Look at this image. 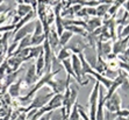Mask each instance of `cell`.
I'll list each match as a JSON object with an SVG mask.
<instances>
[{"mask_svg":"<svg viewBox=\"0 0 129 120\" xmlns=\"http://www.w3.org/2000/svg\"><path fill=\"white\" fill-rule=\"evenodd\" d=\"M78 111H79V115H80L81 120H91V118H90V115L87 114V112H85V108L81 105H79V104H78Z\"/></svg>","mask_w":129,"mask_h":120,"instance_id":"cell-23","label":"cell"},{"mask_svg":"<svg viewBox=\"0 0 129 120\" xmlns=\"http://www.w3.org/2000/svg\"><path fill=\"white\" fill-rule=\"evenodd\" d=\"M60 64L63 66V69L66 71V75L71 76V77H73L76 79V75H75V72H73V69H72L71 60H70V58H66V60L60 61Z\"/></svg>","mask_w":129,"mask_h":120,"instance_id":"cell-16","label":"cell"},{"mask_svg":"<svg viewBox=\"0 0 129 120\" xmlns=\"http://www.w3.org/2000/svg\"><path fill=\"white\" fill-rule=\"evenodd\" d=\"M45 39H47L45 34H41V35H39V36L31 35V45H41L44 42Z\"/></svg>","mask_w":129,"mask_h":120,"instance_id":"cell-21","label":"cell"},{"mask_svg":"<svg viewBox=\"0 0 129 120\" xmlns=\"http://www.w3.org/2000/svg\"><path fill=\"white\" fill-rule=\"evenodd\" d=\"M107 56V60L109 61V60H115V58H117V55H115L114 53H109L108 55H106Z\"/></svg>","mask_w":129,"mask_h":120,"instance_id":"cell-30","label":"cell"},{"mask_svg":"<svg viewBox=\"0 0 129 120\" xmlns=\"http://www.w3.org/2000/svg\"><path fill=\"white\" fill-rule=\"evenodd\" d=\"M27 120H30V119H27Z\"/></svg>","mask_w":129,"mask_h":120,"instance_id":"cell-40","label":"cell"},{"mask_svg":"<svg viewBox=\"0 0 129 120\" xmlns=\"http://www.w3.org/2000/svg\"><path fill=\"white\" fill-rule=\"evenodd\" d=\"M71 64H72V69H73V72L76 75V81L78 82L79 84L81 83V81L84 79L85 77H83V71H81V62H80V58L77 54H72L71 57Z\"/></svg>","mask_w":129,"mask_h":120,"instance_id":"cell-2","label":"cell"},{"mask_svg":"<svg viewBox=\"0 0 129 120\" xmlns=\"http://www.w3.org/2000/svg\"><path fill=\"white\" fill-rule=\"evenodd\" d=\"M47 105L54 111V110H57L63 106V93H55L54 96L50 98V100L48 102Z\"/></svg>","mask_w":129,"mask_h":120,"instance_id":"cell-6","label":"cell"},{"mask_svg":"<svg viewBox=\"0 0 129 120\" xmlns=\"http://www.w3.org/2000/svg\"><path fill=\"white\" fill-rule=\"evenodd\" d=\"M21 71H22V68H20V69L15 70V71L11 72V74H7V75L5 76V78L3 79V84H4V87H5L6 90L8 89L9 85L13 84V83L18 79L19 74H21Z\"/></svg>","mask_w":129,"mask_h":120,"instance_id":"cell-7","label":"cell"},{"mask_svg":"<svg viewBox=\"0 0 129 120\" xmlns=\"http://www.w3.org/2000/svg\"><path fill=\"white\" fill-rule=\"evenodd\" d=\"M122 105V100H121L119 93L114 92L108 99H106L105 102V107L107 108V111L112 112V113H115L121 108Z\"/></svg>","mask_w":129,"mask_h":120,"instance_id":"cell-1","label":"cell"},{"mask_svg":"<svg viewBox=\"0 0 129 120\" xmlns=\"http://www.w3.org/2000/svg\"><path fill=\"white\" fill-rule=\"evenodd\" d=\"M123 55H124V56H126L127 58H128V60H129V45H128V47H127V48H126V50H124V53H123Z\"/></svg>","mask_w":129,"mask_h":120,"instance_id":"cell-33","label":"cell"},{"mask_svg":"<svg viewBox=\"0 0 129 120\" xmlns=\"http://www.w3.org/2000/svg\"><path fill=\"white\" fill-rule=\"evenodd\" d=\"M71 55H72L71 50H69L66 47H62V48L59 49V51H58L57 60L60 62V61L66 60V58H70V57H71Z\"/></svg>","mask_w":129,"mask_h":120,"instance_id":"cell-18","label":"cell"},{"mask_svg":"<svg viewBox=\"0 0 129 120\" xmlns=\"http://www.w3.org/2000/svg\"><path fill=\"white\" fill-rule=\"evenodd\" d=\"M62 120H68V118H62Z\"/></svg>","mask_w":129,"mask_h":120,"instance_id":"cell-38","label":"cell"},{"mask_svg":"<svg viewBox=\"0 0 129 120\" xmlns=\"http://www.w3.org/2000/svg\"><path fill=\"white\" fill-rule=\"evenodd\" d=\"M72 36H73V33H71L70 30H64L63 33L59 35V47L62 48V47H65L68 43L71 41Z\"/></svg>","mask_w":129,"mask_h":120,"instance_id":"cell-15","label":"cell"},{"mask_svg":"<svg viewBox=\"0 0 129 120\" xmlns=\"http://www.w3.org/2000/svg\"><path fill=\"white\" fill-rule=\"evenodd\" d=\"M86 12H87V15H96V8L88 7V8H86Z\"/></svg>","mask_w":129,"mask_h":120,"instance_id":"cell-27","label":"cell"},{"mask_svg":"<svg viewBox=\"0 0 129 120\" xmlns=\"http://www.w3.org/2000/svg\"><path fill=\"white\" fill-rule=\"evenodd\" d=\"M42 53H43V47L42 45H33V47H30L29 60H31V58H37Z\"/></svg>","mask_w":129,"mask_h":120,"instance_id":"cell-17","label":"cell"},{"mask_svg":"<svg viewBox=\"0 0 129 120\" xmlns=\"http://www.w3.org/2000/svg\"><path fill=\"white\" fill-rule=\"evenodd\" d=\"M109 6L111 5H108V4H99L98 5V7H96V15L99 16V18H101V16H104V15L107 14L108 12V8H109Z\"/></svg>","mask_w":129,"mask_h":120,"instance_id":"cell-20","label":"cell"},{"mask_svg":"<svg viewBox=\"0 0 129 120\" xmlns=\"http://www.w3.org/2000/svg\"><path fill=\"white\" fill-rule=\"evenodd\" d=\"M128 43H129V36L115 40L113 45H112V53H114L115 55L123 54L126 48L128 47Z\"/></svg>","mask_w":129,"mask_h":120,"instance_id":"cell-3","label":"cell"},{"mask_svg":"<svg viewBox=\"0 0 129 120\" xmlns=\"http://www.w3.org/2000/svg\"><path fill=\"white\" fill-rule=\"evenodd\" d=\"M0 120H3V117H0Z\"/></svg>","mask_w":129,"mask_h":120,"instance_id":"cell-39","label":"cell"},{"mask_svg":"<svg viewBox=\"0 0 129 120\" xmlns=\"http://www.w3.org/2000/svg\"><path fill=\"white\" fill-rule=\"evenodd\" d=\"M7 9H8V7L6 6V5H0V14H1V13H4V12H6Z\"/></svg>","mask_w":129,"mask_h":120,"instance_id":"cell-32","label":"cell"},{"mask_svg":"<svg viewBox=\"0 0 129 120\" xmlns=\"http://www.w3.org/2000/svg\"><path fill=\"white\" fill-rule=\"evenodd\" d=\"M76 15H77V16H85V15H87L86 8H81V9H79L78 12L76 13Z\"/></svg>","mask_w":129,"mask_h":120,"instance_id":"cell-29","label":"cell"},{"mask_svg":"<svg viewBox=\"0 0 129 120\" xmlns=\"http://www.w3.org/2000/svg\"><path fill=\"white\" fill-rule=\"evenodd\" d=\"M4 4V0H0V5H3Z\"/></svg>","mask_w":129,"mask_h":120,"instance_id":"cell-37","label":"cell"},{"mask_svg":"<svg viewBox=\"0 0 129 120\" xmlns=\"http://www.w3.org/2000/svg\"><path fill=\"white\" fill-rule=\"evenodd\" d=\"M15 1H16V3H18V4H22V3H23L22 0H15Z\"/></svg>","mask_w":129,"mask_h":120,"instance_id":"cell-36","label":"cell"},{"mask_svg":"<svg viewBox=\"0 0 129 120\" xmlns=\"http://www.w3.org/2000/svg\"><path fill=\"white\" fill-rule=\"evenodd\" d=\"M47 39H48V42H49V44H50L52 51H55L57 49L58 45H59V36H58L56 29H51L50 28V32H49Z\"/></svg>","mask_w":129,"mask_h":120,"instance_id":"cell-10","label":"cell"},{"mask_svg":"<svg viewBox=\"0 0 129 120\" xmlns=\"http://www.w3.org/2000/svg\"><path fill=\"white\" fill-rule=\"evenodd\" d=\"M35 68H36V72L39 76H42L44 72V68H45V61H44V56L43 53L36 58V63H35Z\"/></svg>","mask_w":129,"mask_h":120,"instance_id":"cell-14","label":"cell"},{"mask_svg":"<svg viewBox=\"0 0 129 120\" xmlns=\"http://www.w3.org/2000/svg\"><path fill=\"white\" fill-rule=\"evenodd\" d=\"M115 114H116V115H120V117L128 118L129 117V110H127V108H124V110L120 108V110H119L117 112H115Z\"/></svg>","mask_w":129,"mask_h":120,"instance_id":"cell-25","label":"cell"},{"mask_svg":"<svg viewBox=\"0 0 129 120\" xmlns=\"http://www.w3.org/2000/svg\"><path fill=\"white\" fill-rule=\"evenodd\" d=\"M14 120H27V113L26 112H20Z\"/></svg>","mask_w":129,"mask_h":120,"instance_id":"cell-26","label":"cell"},{"mask_svg":"<svg viewBox=\"0 0 129 120\" xmlns=\"http://www.w3.org/2000/svg\"><path fill=\"white\" fill-rule=\"evenodd\" d=\"M20 19H21V18H20L19 15H14V16H13V21L11 22V23H12V25H14V26H15V25H16L19 21H20Z\"/></svg>","mask_w":129,"mask_h":120,"instance_id":"cell-31","label":"cell"},{"mask_svg":"<svg viewBox=\"0 0 129 120\" xmlns=\"http://www.w3.org/2000/svg\"><path fill=\"white\" fill-rule=\"evenodd\" d=\"M128 118H124V117H120V115H117L116 118H115V120H127Z\"/></svg>","mask_w":129,"mask_h":120,"instance_id":"cell-34","label":"cell"},{"mask_svg":"<svg viewBox=\"0 0 129 120\" xmlns=\"http://www.w3.org/2000/svg\"><path fill=\"white\" fill-rule=\"evenodd\" d=\"M39 78H40V76L37 75V72H36L35 64H31V65L29 66V69L27 70V74H26V77L23 78V81L26 82L28 85L33 86L36 82L39 81Z\"/></svg>","mask_w":129,"mask_h":120,"instance_id":"cell-4","label":"cell"},{"mask_svg":"<svg viewBox=\"0 0 129 120\" xmlns=\"http://www.w3.org/2000/svg\"><path fill=\"white\" fill-rule=\"evenodd\" d=\"M51 114H52V111L48 112V114L45 113V114H43V115H41V117H40L37 120H49V119H50V117H51Z\"/></svg>","mask_w":129,"mask_h":120,"instance_id":"cell-28","label":"cell"},{"mask_svg":"<svg viewBox=\"0 0 129 120\" xmlns=\"http://www.w3.org/2000/svg\"><path fill=\"white\" fill-rule=\"evenodd\" d=\"M127 36H129V22H128V25H126V26L122 27V30H121L120 35H119V39L127 37Z\"/></svg>","mask_w":129,"mask_h":120,"instance_id":"cell-24","label":"cell"},{"mask_svg":"<svg viewBox=\"0 0 129 120\" xmlns=\"http://www.w3.org/2000/svg\"><path fill=\"white\" fill-rule=\"evenodd\" d=\"M23 79H16V81L13 83V84H11L8 86V89H7V92H8V94L12 98H19V97L21 96V83Z\"/></svg>","mask_w":129,"mask_h":120,"instance_id":"cell-5","label":"cell"},{"mask_svg":"<svg viewBox=\"0 0 129 120\" xmlns=\"http://www.w3.org/2000/svg\"><path fill=\"white\" fill-rule=\"evenodd\" d=\"M31 26L30 25H24L23 27H21L20 29H18L14 33V36H13V41L14 42H19L21 39H23L24 36H27L28 34H31Z\"/></svg>","mask_w":129,"mask_h":120,"instance_id":"cell-9","label":"cell"},{"mask_svg":"<svg viewBox=\"0 0 129 120\" xmlns=\"http://www.w3.org/2000/svg\"><path fill=\"white\" fill-rule=\"evenodd\" d=\"M49 120H50V119H49Z\"/></svg>","mask_w":129,"mask_h":120,"instance_id":"cell-41","label":"cell"},{"mask_svg":"<svg viewBox=\"0 0 129 120\" xmlns=\"http://www.w3.org/2000/svg\"><path fill=\"white\" fill-rule=\"evenodd\" d=\"M68 120H80V115H79V111H78V103H76L73 105L71 112L68 115Z\"/></svg>","mask_w":129,"mask_h":120,"instance_id":"cell-19","label":"cell"},{"mask_svg":"<svg viewBox=\"0 0 129 120\" xmlns=\"http://www.w3.org/2000/svg\"><path fill=\"white\" fill-rule=\"evenodd\" d=\"M6 61H7L9 69H11V71H12V72L15 71V70L20 69V65H22V63H23L22 58H20V57L16 56V55H13V56L8 57Z\"/></svg>","mask_w":129,"mask_h":120,"instance_id":"cell-11","label":"cell"},{"mask_svg":"<svg viewBox=\"0 0 129 120\" xmlns=\"http://www.w3.org/2000/svg\"><path fill=\"white\" fill-rule=\"evenodd\" d=\"M33 8L30 6L29 4H18V7H16V15H19L20 18L24 16V15H27L29 12H31Z\"/></svg>","mask_w":129,"mask_h":120,"instance_id":"cell-13","label":"cell"},{"mask_svg":"<svg viewBox=\"0 0 129 120\" xmlns=\"http://www.w3.org/2000/svg\"><path fill=\"white\" fill-rule=\"evenodd\" d=\"M91 75L93 76L94 78L96 79V82H99L101 85H104V86L106 87V89H108V87L112 85V83H113V81L112 79H109V78H107L106 76H104V75H101V74H99V72H96L95 70H94Z\"/></svg>","mask_w":129,"mask_h":120,"instance_id":"cell-12","label":"cell"},{"mask_svg":"<svg viewBox=\"0 0 129 120\" xmlns=\"http://www.w3.org/2000/svg\"><path fill=\"white\" fill-rule=\"evenodd\" d=\"M18 44H19L18 42H14V41H13V42L7 47V50H6L7 57H11L15 54V51H16V49H18Z\"/></svg>","mask_w":129,"mask_h":120,"instance_id":"cell-22","label":"cell"},{"mask_svg":"<svg viewBox=\"0 0 129 120\" xmlns=\"http://www.w3.org/2000/svg\"><path fill=\"white\" fill-rule=\"evenodd\" d=\"M22 1H23V4H29L30 5V1H31V0H22Z\"/></svg>","mask_w":129,"mask_h":120,"instance_id":"cell-35","label":"cell"},{"mask_svg":"<svg viewBox=\"0 0 129 120\" xmlns=\"http://www.w3.org/2000/svg\"><path fill=\"white\" fill-rule=\"evenodd\" d=\"M78 56H79L80 62H81V71H83V77H85L86 75H91V74L94 71V69L92 68V65L88 63V61L85 58L84 53H83V51H81V53H79Z\"/></svg>","mask_w":129,"mask_h":120,"instance_id":"cell-8","label":"cell"}]
</instances>
